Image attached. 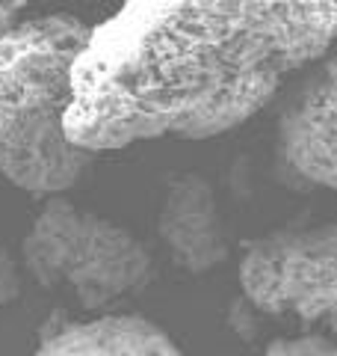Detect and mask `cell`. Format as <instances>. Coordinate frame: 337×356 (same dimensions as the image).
Instances as JSON below:
<instances>
[{
  "label": "cell",
  "mask_w": 337,
  "mask_h": 356,
  "mask_svg": "<svg viewBox=\"0 0 337 356\" xmlns=\"http://www.w3.org/2000/svg\"><path fill=\"white\" fill-rule=\"evenodd\" d=\"M334 42L337 0H121L74 63L65 128L89 152L216 137Z\"/></svg>",
  "instance_id": "cell-1"
},
{
  "label": "cell",
  "mask_w": 337,
  "mask_h": 356,
  "mask_svg": "<svg viewBox=\"0 0 337 356\" xmlns=\"http://www.w3.org/2000/svg\"><path fill=\"white\" fill-rule=\"evenodd\" d=\"M74 15L18 21L0 36V175L33 196L83 181L95 154L69 137L71 74L89 39Z\"/></svg>",
  "instance_id": "cell-2"
},
{
  "label": "cell",
  "mask_w": 337,
  "mask_h": 356,
  "mask_svg": "<svg viewBox=\"0 0 337 356\" xmlns=\"http://www.w3.org/2000/svg\"><path fill=\"white\" fill-rule=\"evenodd\" d=\"M21 259L44 288H71L83 309L142 291L154 261L145 243L112 220L53 196L21 243Z\"/></svg>",
  "instance_id": "cell-3"
},
{
  "label": "cell",
  "mask_w": 337,
  "mask_h": 356,
  "mask_svg": "<svg viewBox=\"0 0 337 356\" xmlns=\"http://www.w3.org/2000/svg\"><path fill=\"white\" fill-rule=\"evenodd\" d=\"M240 288L263 315L337 324V222L249 241L240 259Z\"/></svg>",
  "instance_id": "cell-4"
},
{
  "label": "cell",
  "mask_w": 337,
  "mask_h": 356,
  "mask_svg": "<svg viewBox=\"0 0 337 356\" xmlns=\"http://www.w3.org/2000/svg\"><path fill=\"white\" fill-rule=\"evenodd\" d=\"M275 152L305 184L337 191V42L284 95Z\"/></svg>",
  "instance_id": "cell-5"
},
{
  "label": "cell",
  "mask_w": 337,
  "mask_h": 356,
  "mask_svg": "<svg viewBox=\"0 0 337 356\" xmlns=\"http://www.w3.org/2000/svg\"><path fill=\"white\" fill-rule=\"evenodd\" d=\"M157 235L187 273H207L228 259V238L213 187L201 175H181L168 184L157 217Z\"/></svg>",
  "instance_id": "cell-6"
},
{
  "label": "cell",
  "mask_w": 337,
  "mask_h": 356,
  "mask_svg": "<svg viewBox=\"0 0 337 356\" xmlns=\"http://www.w3.org/2000/svg\"><path fill=\"white\" fill-rule=\"evenodd\" d=\"M30 356H184L166 330L142 315H104L62 324Z\"/></svg>",
  "instance_id": "cell-7"
},
{
  "label": "cell",
  "mask_w": 337,
  "mask_h": 356,
  "mask_svg": "<svg viewBox=\"0 0 337 356\" xmlns=\"http://www.w3.org/2000/svg\"><path fill=\"white\" fill-rule=\"evenodd\" d=\"M21 297V267L12 252L0 247V306H9Z\"/></svg>",
  "instance_id": "cell-8"
},
{
  "label": "cell",
  "mask_w": 337,
  "mask_h": 356,
  "mask_svg": "<svg viewBox=\"0 0 337 356\" xmlns=\"http://www.w3.org/2000/svg\"><path fill=\"white\" fill-rule=\"evenodd\" d=\"M254 312H257V309H254L245 297H240L237 303L231 306V327L237 330L245 341L254 339V336H257V330H261V324L254 321Z\"/></svg>",
  "instance_id": "cell-9"
},
{
  "label": "cell",
  "mask_w": 337,
  "mask_h": 356,
  "mask_svg": "<svg viewBox=\"0 0 337 356\" xmlns=\"http://www.w3.org/2000/svg\"><path fill=\"white\" fill-rule=\"evenodd\" d=\"M33 3H39V0H0V36H3L6 30H12L18 21H24V9H30Z\"/></svg>",
  "instance_id": "cell-10"
},
{
  "label": "cell",
  "mask_w": 337,
  "mask_h": 356,
  "mask_svg": "<svg viewBox=\"0 0 337 356\" xmlns=\"http://www.w3.org/2000/svg\"><path fill=\"white\" fill-rule=\"evenodd\" d=\"M320 356H337V341L322 339V341H320Z\"/></svg>",
  "instance_id": "cell-11"
}]
</instances>
